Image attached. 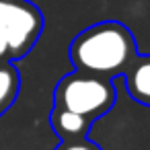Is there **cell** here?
I'll use <instances>...</instances> for the list:
<instances>
[{"mask_svg": "<svg viewBox=\"0 0 150 150\" xmlns=\"http://www.w3.org/2000/svg\"><path fill=\"white\" fill-rule=\"evenodd\" d=\"M70 62L78 72L115 78L138 58V43L132 31L119 21H103L80 31L68 50Z\"/></svg>", "mask_w": 150, "mask_h": 150, "instance_id": "6da1fadb", "label": "cell"}, {"mask_svg": "<svg viewBox=\"0 0 150 150\" xmlns=\"http://www.w3.org/2000/svg\"><path fill=\"white\" fill-rule=\"evenodd\" d=\"M21 86V76L19 70L15 68L13 62H2L0 64V115H4L11 105L15 103Z\"/></svg>", "mask_w": 150, "mask_h": 150, "instance_id": "8992f818", "label": "cell"}, {"mask_svg": "<svg viewBox=\"0 0 150 150\" xmlns=\"http://www.w3.org/2000/svg\"><path fill=\"white\" fill-rule=\"evenodd\" d=\"M0 31L6 35L11 62L27 56L43 31V15L29 0H0Z\"/></svg>", "mask_w": 150, "mask_h": 150, "instance_id": "3957f363", "label": "cell"}, {"mask_svg": "<svg viewBox=\"0 0 150 150\" xmlns=\"http://www.w3.org/2000/svg\"><path fill=\"white\" fill-rule=\"evenodd\" d=\"M54 150H103V148L88 138H72V140H62L60 146Z\"/></svg>", "mask_w": 150, "mask_h": 150, "instance_id": "52a82bcc", "label": "cell"}, {"mask_svg": "<svg viewBox=\"0 0 150 150\" xmlns=\"http://www.w3.org/2000/svg\"><path fill=\"white\" fill-rule=\"evenodd\" d=\"M123 80L129 97L136 103L150 107V56L138 54L132 66L123 72Z\"/></svg>", "mask_w": 150, "mask_h": 150, "instance_id": "277c9868", "label": "cell"}, {"mask_svg": "<svg viewBox=\"0 0 150 150\" xmlns=\"http://www.w3.org/2000/svg\"><path fill=\"white\" fill-rule=\"evenodd\" d=\"M93 123L95 121H91L88 117L78 115L74 111H68V109H62V107H54L50 113V125L62 140L86 138Z\"/></svg>", "mask_w": 150, "mask_h": 150, "instance_id": "5b68a950", "label": "cell"}, {"mask_svg": "<svg viewBox=\"0 0 150 150\" xmlns=\"http://www.w3.org/2000/svg\"><path fill=\"white\" fill-rule=\"evenodd\" d=\"M0 60H6V62H11V52H8V41H6V35L0 31Z\"/></svg>", "mask_w": 150, "mask_h": 150, "instance_id": "ba28073f", "label": "cell"}, {"mask_svg": "<svg viewBox=\"0 0 150 150\" xmlns=\"http://www.w3.org/2000/svg\"><path fill=\"white\" fill-rule=\"evenodd\" d=\"M115 105V84L111 78L93 76L74 70L60 78L54 91V107L74 111L97 121Z\"/></svg>", "mask_w": 150, "mask_h": 150, "instance_id": "7a4b0ae2", "label": "cell"}]
</instances>
